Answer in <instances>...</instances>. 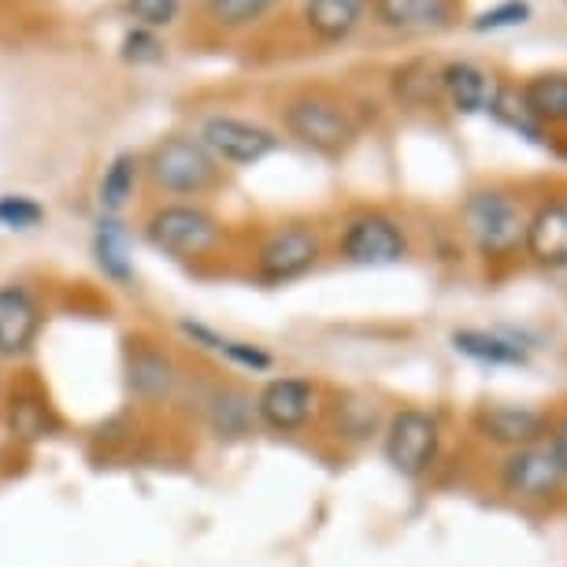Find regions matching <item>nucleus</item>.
<instances>
[{
  "label": "nucleus",
  "instance_id": "1",
  "mask_svg": "<svg viewBox=\"0 0 567 567\" xmlns=\"http://www.w3.org/2000/svg\"><path fill=\"white\" fill-rule=\"evenodd\" d=\"M148 186L175 200H200L223 186V164L197 142V134H167L142 156Z\"/></svg>",
  "mask_w": 567,
  "mask_h": 567
},
{
  "label": "nucleus",
  "instance_id": "2",
  "mask_svg": "<svg viewBox=\"0 0 567 567\" xmlns=\"http://www.w3.org/2000/svg\"><path fill=\"white\" fill-rule=\"evenodd\" d=\"M282 126L293 142H301L305 148H312L319 156H346L360 137V123L346 101H338L334 93L319 90H297L282 101Z\"/></svg>",
  "mask_w": 567,
  "mask_h": 567
},
{
  "label": "nucleus",
  "instance_id": "3",
  "mask_svg": "<svg viewBox=\"0 0 567 567\" xmlns=\"http://www.w3.org/2000/svg\"><path fill=\"white\" fill-rule=\"evenodd\" d=\"M142 234L153 249L175 256V260H208L227 241V227L216 212L200 200H164L145 216Z\"/></svg>",
  "mask_w": 567,
  "mask_h": 567
},
{
  "label": "nucleus",
  "instance_id": "4",
  "mask_svg": "<svg viewBox=\"0 0 567 567\" xmlns=\"http://www.w3.org/2000/svg\"><path fill=\"white\" fill-rule=\"evenodd\" d=\"M460 223L464 234L483 260H512L523 252V238H527V212L508 189L486 186L467 194L464 208H460Z\"/></svg>",
  "mask_w": 567,
  "mask_h": 567
},
{
  "label": "nucleus",
  "instance_id": "5",
  "mask_svg": "<svg viewBox=\"0 0 567 567\" xmlns=\"http://www.w3.org/2000/svg\"><path fill=\"white\" fill-rule=\"evenodd\" d=\"M323 260V234L316 223H278L275 230L264 234V241L256 245L252 271L267 286H286L316 271Z\"/></svg>",
  "mask_w": 567,
  "mask_h": 567
},
{
  "label": "nucleus",
  "instance_id": "6",
  "mask_svg": "<svg viewBox=\"0 0 567 567\" xmlns=\"http://www.w3.org/2000/svg\"><path fill=\"white\" fill-rule=\"evenodd\" d=\"M197 142L219 159L223 167H256L278 153L282 137L271 126L234 112H212L197 123Z\"/></svg>",
  "mask_w": 567,
  "mask_h": 567
},
{
  "label": "nucleus",
  "instance_id": "7",
  "mask_svg": "<svg viewBox=\"0 0 567 567\" xmlns=\"http://www.w3.org/2000/svg\"><path fill=\"white\" fill-rule=\"evenodd\" d=\"M386 464L404 478H420L442 453V420L426 409H401L390 415L382 437Z\"/></svg>",
  "mask_w": 567,
  "mask_h": 567
},
{
  "label": "nucleus",
  "instance_id": "8",
  "mask_svg": "<svg viewBox=\"0 0 567 567\" xmlns=\"http://www.w3.org/2000/svg\"><path fill=\"white\" fill-rule=\"evenodd\" d=\"M338 256L352 267H393L409 256V234L386 212H357L338 234Z\"/></svg>",
  "mask_w": 567,
  "mask_h": 567
},
{
  "label": "nucleus",
  "instance_id": "9",
  "mask_svg": "<svg viewBox=\"0 0 567 567\" xmlns=\"http://www.w3.org/2000/svg\"><path fill=\"white\" fill-rule=\"evenodd\" d=\"M501 489L516 501H553L564 489L567 475L556 464V456L549 453V445H527V449H512V453L501 460Z\"/></svg>",
  "mask_w": 567,
  "mask_h": 567
},
{
  "label": "nucleus",
  "instance_id": "10",
  "mask_svg": "<svg viewBox=\"0 0 567 567\" xmlns=\"http://www.w3.org/2000/svg\"><path fill=\"white\" fill-rule=\"evenodd\" d=\"M549 415L530 404H483L475 409V431L486 437L489 445L501 449H527L549 437Z\"/></svg>",
  "mask_w": 567,
  "mask_h": 567
},
{
  "label": "nucleus",
  "instance_id": "11",
  "mask_svg": "<svg viewBox=\"0 0 567 567\" xmlns=\"http://www.w3.org/2000/svg\"><path fill=\"white\" fill-rule=\"evenodd\" d=\"M316 398L319 393L308 379H293V374L271 379L256 398V420L278 434H293L316 415Z\"/></svg>",
  "mask_w": 567,
  "mask_h": 567
},
{
  "label": "nucleus",
  "instance_id": "12",
  "mask_svg": "<svg viewBox=\"0 0 567 567\" xmlns=\"http://www.w3.org/2000/svg\"><path fill=\"white\" fill-rule=\"evenodd\" d=\"M371 0H301V27L316 45H346L368 19Z\"/></svg>",
  "mask_w": 567,
  "mask_h": 567
},
{
  "label": "nucleus",
  "instance_id": "13",
  "mask_svg": "<svg viewBox=\"0 0 567 567\" xmlns=\"http://www.w3.org/2000/svg\"><path fill=\"white\" fill-rule=\"evenodd\" d=\"M282 4L286 0H197V19L212 38H245Z\"/></svg>",
  "mask_w": 567,
  "mask_h": 567
},
{
  "label": "nucleus",
  "instance_id": "14",
  "mask_svg": "<svg viewBox=\"0 0 567 567\" xmlns=\"http://www.w3.org/2000/svg\"><path fill=\"white\" fill-rule=\"evenodd\" d=\"M437 85H442V101H449V109L456 115H478L489 109L494 101V74L471 60H449L437 68Z\"/></svg>",
  "mask_w": 567,
  "mask_h": 567
},
{
  "label": "nucleus",
  "instance_id": "15",
  "mask_svg": "<svg viewBox=\"0 0 567 567\" xmlns=\"http://www.w3.org/2000/svg\"><path fill=\"white\" fill-rule=\"evenodd\" d=\"M41 305L27 286H0V357H19L38 341Z\"/></svg>",
  "mask_w": 567,
  "mask_h": 567
},
{
  "label": "nucleus",
  "instance_id": "16",
  "mask_svg": "<svg viewBox=\"0 0 567 567\" xmlns=\"http://www.w3.org/2000/svg\"><path fill=\"white\" fill-rule=\"evenodd\" d=\"M523 252L542 267H567V200H545L530 212Z\"/></svg>",
  "mask_w": 567,
  "mask_h": 567
},
{
  "label": "nucleus",
  "instance_id": "17",
  "mask_svg": "<svg viewBox=\"0 0 567 567\" xmlns=\"http://www.w3.org/2000/svg\"><path fill=\"white\" fill-rule=\"evenodd\" d=\"M371 12L393 34H431L453 23V0H371Z\"/></svg>",
  "mask_w": 567,
  "mask_h": 567
},
{
  "label": "nucleus",
  "instance_id": "18",
  "mask_svg": "<svg viewBox=\"0 0 567 567\" xmlns=\"http://www.w3.org/2000/svg\"><path fill=\"white\" fill-rule=\"evenodd\" d=\"M137 182H142V156L137 153H115L101 171L97 182V205L104 216H120L137 194Z\"/></svg>",
  "mask_w": 567,
  "mask_h": 567
},
{
  "label": "nucleus",
  "instance_id": "19",
  "mask_svg": "<svg viewBox=\"0 0 567 567\" xmlns=\"http://www.w3.org/2000/svg\"><path fill=\"white\" fill-rule=\"evenodd\" d=\"M93 256L97 267L112 282H131L134 260H131V230L123 227L120 216H101L97 230H93Z\"/></svg>",
  "mask_w": 567,
  "mask_h": 567
},
{
  "label": "nucleus",
  "instance_id": "20",
  "mask_svg": "<svg viewBox=\"0 0 567 567\" xmlns=\"http://www.w3.org/2000/svg\"><path fill=\"white\" fill-rule=\"evenodd\" d=\"M456 352L489 363V368H523L527 363V349L516 338H505L497 330H456L453 334Z\"/></svg>",
  "mask_w": 567,
  "mask_h": 567
},
{
  "label": "nucleus",
  "instance_id": "21",
  "mask_svg": "<svg viewBox=\"0 0 567 567\" xmlns=\"http://www.w3.org/2000/svg\"><path fill=\"white\" fill-rule=\"evenodd\" d=\"M523 101L542 126H567V74L545 71L523 82Z\"/></svg>",
  "mask_w": 567,
  "mask_h": 567
},
{
  "label": "nucleus",
  "instance_id": "22",
  "mask_svg": "<svg viewBox=\"0 0 567 567\" xmlns=\"http://www.w3.org/2000/svg\"><path fill=\"white\" fill-rule=\"evenodd\" d=\"M178 382V368L175 360L164 357L156 349H142L137 357L131 360V386L142 401H159L175 390Z\"/></svg>",
  "mask_w": 567,
  "mask_h": 567
},
{
  "label": "nucleus",
  "instance_id": "23",
  "mask_svg": "<svg viewBox=\"0 0 567 567\" xmlns=\"http://www.w3.org/2000/svg\"><path fill=\"white\" fill-rule=\"evenodd\" d=\"M390 90H393V101L404 104V109H431V104L442 97L437 68H431L426 60H412L393 71Z\"/></svg>",
  "mask_w": 567,
  "mask_h": 567
},
{
  "label": "nucleus",
  "instance_id": "24",
  "mask_svg": "<svg viewBox=\"0 0 567 567\" xmlns=\"http://www.w3.org/2000/svg\"><path fill=\"white\" fill-rule=\"evenodd\" d=\"M252 415H256V404L234 386L216 390V398L208 401L212 431H216L219 437H245L252 426Z\"/></svg>",
  "mask_w": 567,
  "mask_h": 567
},
{
  "label": "nucleus",
  "instance_id": "25",
  "mask_svg": "<svg viewBox=\"0 0 567 567\" xmlns=\"http://www.w3.org/2000/svg\"><path fill=\"white\" fill-rule=\"evenodd\" d=\"M182 334L194 338L197 346H205L208 352H216V357H227L230 363H238V368H249V371H267L271 368V357H267L264 349L249 346V341H234V338H223L216 330L200 327V323H182Z\"/></svg>",
  "mask_w": 567,
  "mask_h": 567
},
{
  "label": "nucleus",
  "instance_id": "26",
  "mask_svg": "<svg viewBox=\"0 0 567 567\" xmlns=\"http://www.w3.org/2000/svg\"><path fill=\"white\" fill-rule=\"evenodd\" d=\"M501 126H508V131H516L523 137H530V142H542V131L545 126L534 120L530 109H527V101H523V93H519V85H512V82H497V90H494V101H489V109H486Z\"/></svg>",
  "mask_w": 567,
  "mask_h": 567
},
{
  "label": "nucleus",
  "instance_id": "27",
  "mask_svg": "<svg viewBox=\"0 0 567 567\" xmlns=\"http://www.w3.org/2000/svg\"><path fill=\"white\" fill-rule=\"evenodd\" d=\"M167 38L159 34V30H148V27H137L131 23L123 30L120 38V60L126 68H156V63H164L171 52H167Z\"/></svg>",
  "mask_w": 567,
  "mask_h": 567
},
{
  "label": "nucleus",
  "instance_id": "28",
  "mask_svg": "<svg viewBox=\"0 0 567 567\" xmlns=\"http://www.w3.org/2000/svg\"><path fill=\"white\" fill-rule=\"evenodd\" d=\"M123 12L131 16V23L167 34L186 19V0H123Z\"/></svg>",
  "mask_w": 567,
  "mask_h": 567
},
{
  "label": "nucleus",
  "instance_id": "29",
  "mask_svg": "<svg viewBox=\"0 0 567 567\" xmlns=\"http://www.w3.org/2000/svg\"><path fill=\"white\" fill-rule=\"evenodd\" d=\"M41 223H45V208H41L34 197L0 194V227H4V230L27 234V230H38Z\"/></svg>",
  "mask_w": 567,
  "mask_h": 567
},
{
  "label": "nucleus",
  "instance_id": "30",
  "mask_svg": "<svg viewBox=\"0 0 567 567\" xmlns=\"http://www.w3.org/2000/svg\"><path fill=\"white\" fill-rule=\"evenodd\" d=\"M530 19V8H527V0H505V4H497V8H489V12H483L475 19V27L478 34H486V30H508V27H519V23H527Z\"/></svg>",
  "mask_w": 567,
  "mask_h": 567
},
{
  "label": "nucleus",
  "instance_id": "31",
  "mask_svg": "<svg viewBox=\"0 0 567 567\" xmlns=\"http://www.w3.org/2000/svg\"><path fill=\"white\" fill-rule=\"evenodd\" d=\"M545 445H549V453L556 456V464H560V471L567 475V415L549 423V437H545Z\"/></svg>",
  "mask_w": 567,
  "mask_h": 567
}]
</instances>
